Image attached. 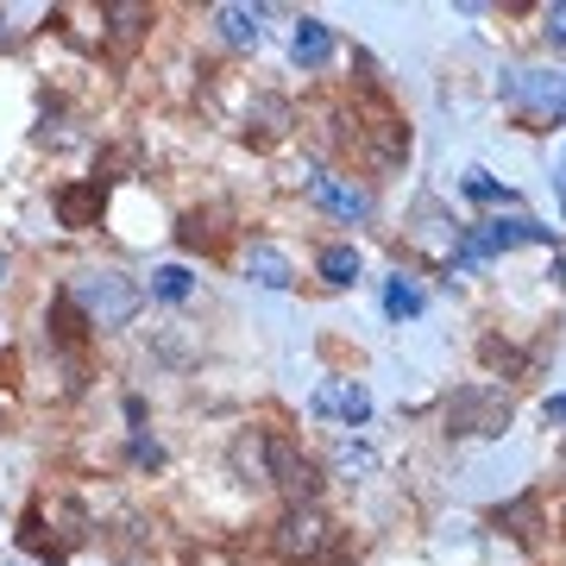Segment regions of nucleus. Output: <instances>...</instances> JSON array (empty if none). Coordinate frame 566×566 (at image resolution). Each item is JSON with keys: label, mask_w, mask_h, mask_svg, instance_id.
Masks as SVG:
<instances>
[{"label": "nucleus", "mask_w": 566, "mask_h": 566, "mask_svg": "<svg viewBox=\"0 0 566 566\" xmlns=\"http://www.w3.org/2000/svg\"><path fill=\"white\" fill-rule=\"evenodd\" d=\"M322 277L327 283H359V252H353V245H322Z\"/></svg>", "instance_id": "18"}, {"label": "nucleus", "mask_w": 566, "mask_h": 566, "mask_svg": "<svg viewBox=\"0 0 566 566\" xmlns=\"http://www.w3.org/2000/svg\"><path fill=\"white\" fill-rule=\"evenodd\" d=\"M57 221L76 227V233L102 221V182H63L57 189Z\"/></svg>", "instance_id": "10"}, {"label": "nucleus", "mask_w": 566, "mask_h": 566, "mask_svg": "<svg viewBox=\"0 0 566 566\" xmlns=\"http://www.w3.org/2000/svg\"><path fill=\"white\" fill-rule=\"evenodd\" d=\"M315 416H346V422L359 428L371 416V397H365V385H322L315 390Z\"/></svg>", "instance_id": "12"}, {"label": "nucleus", "mask_w": 566, "mask_h": 566, "mask_svg": "<svg viewBox=\"0 0 566 566\" xmlns=\"http://www.w3.org/2000/svg\"><path fill=\"white\" fill-rule=\"evenodd\" d=\"M13 44V20H7V7H0V51Z\"/></svg>", "instance_id": "25"}, {"label": "nucleus", "mask_w": 566, "mask_h": 566, "mask_svg": "<svg viewBox=\"0 0 566 566\" xmlns=\"http://www.w3.org/2000/svg\"><path fill=\"white\" fill-rule=\"evenodd\" d=\"M497 523L510 528V535H516V542H535V535H542V497H516V504L510 510H497Z\"/></svg>", "instance_id": "16"}, {"label": "nucleus", "mask_w": 566, "mask_h": 566, "mask_svg": "<svg viewBox=\"0 0 566 566\" xmlns=\"http://www.w3.org/2000/svg\"><path fill=\"white\" fill-rule=\"evenodd\" d=\"M283 133H290V102L264 95L259 114H245V145H277Z\"/></svg>", "instance_id": "15"}, {"label": "nucleus", "mask_w": 566, "mask_h": 566, "mask_svg": "<svg viewBox=\"0 0 566 566\" xmlns=\"http://www.w3.org/2000/svg\"><path fill=\"white\" fill-rule=\"evenodd\" d=\"M290 57L303 63V70H327V57H334V32H327L322 20H303L296 25V39H290Z\"/></svg>", "instance_id": "14"}, {"label": "nucleus", "mask_w": 566, "mask_h": 566, "mask_svg": "<svg viewBox=\"0 0 566 566\" xmlns=\"http://www.w3.org/2000/svg\"><path fill=\"white\" fill-rule=\"evenodd\" d=\"M542 32H547V39H554V44H566V0H560V7H547V13H542Z\"/></svg>", "instance_id": "24"}, {"label": "nucleus", "mask_w": 566, "mask_h": 566, "mask_svg": "<svg viewBox=\"0 0 566 566\" xmlns=\"http://www.w3.org/2000/svg\"><path fill=\"white\" fill-rule=\"evenodd\" d=\"M102 25H107V44H114V51H133V44L145 39V25H151V7L114 0V7H102Z\"/></svg>", "instance_id": "9"}, {"label": "nucleus", "mask_w": 566, "mask_h": 566, "mask_svg": "<svg viewBox=\"0 0 566 566\" xmlns=\"http://www.w3.org/2000/svg\"><path fill=\"white\" fill-rule=\"evenodd\" d=\"M177 240H182V245H202V240H208V221H202V214H182Z\"/></svg>", "instance_id": "23"}, {"label": "nucleus", "mask_w": 566, "mask_h": 566, "mask_svg": "<svg viewBox=\"0 0 566 566\" xmlns=\"http://www.w3.org/2000/svg\"><path fill=\"white\" fill-rule=\"evenodd\" d=\"M0 283H7V252H0Z\"/></svg>", "instance_id": "28"}, {"label": "nucleus", "mask_w": 566, "mask_h": 566, "mask_svg": "<svg viewBox=\"0 0 566 566\" xmlns=\"http://www.w3.org/2000/svg\"><path fill=\"white\" fill-rule=\"evenodd\" d=\"M264 479L290 497V510L296 504H315V491H322V465L308 460L296 441H283V434H264Z\"/></svg>", "instance_id": "4"}, {"label": "nucleus", "mask_w": 566, "mask_h": 566, "mask_svg": "<svg viewBox=\"0 0 566 566\" xmlns=\"http://www.w3.org/2000/svg\"><path fill=\"white\" fill-rule=\"evenodd\" d=\"M547 416H560V422H566V397H554V403H547Z\"/></svg>", "instance_id": "27"}, {"label": "nucleus", "mask_w": 566, "mask_h": 566, "mask_svg": "<svg viewBox=\"0 0 566 566\" xmlns=\"http://www.w3.org/2000/svg\"><path fill=\"white\" fill-rule=\"evenodd\" d=\"M327 547H334V523H327V510H322V504L283 510L277 528H271V554H277V560H290V566L322 560Z\"/></svg>", "instance_id": "2"}, {"label": "nucleus", "mask_w": 566, "mask_h": 566, "mask_svg": "<svg viewBox=\"0 0 566 566\" xmlns=\"http://www.w3.org/2000/svg\"><path fill=\"white\" fill-rule=\"evenodd\" d=\"M133 465H164V447L145 441V434H133Z\"/></svg>", "instance_id": "22"}, {"label": "nucleus", "mask_w": 566, "mask_h": 566, "mask_svg": "<svg viewBox=\"0 0 566 566\" xmlns=\"http://www.w3.org/2000/svg\"><path fill=\"white\" fill-rule=\"evenodd\" d=\"M214 32H221V44H259L264 39V25H259V7H233V0H227V7H214Z\"/></svg>", "instance_id": "13"}, {"label": "nucleus", "mask_w": 566, "mask_h": 566, "mask_svg": "<svg viewBox=\"0 0 566 566\" xmlns=\"http://www.w3.org/2000/svg\"><path fill=\"white\" fill-rule=\"evenodd\" d=\"M233 465L245 472V485L264 479V434H240V441H233Z\"/></svg>", "instance_id": "20"}, {"label": "nucleus", "mask_w": 566, "mask_h": 566, "mask_svg": "<svg viewBox=\"0 0 566 566\" xmlns=\"http://www.w3.org/2000/svg\"><path fill=\"white\" fill-rule=\"evenodd\" d=\"M504 95L516 107H528L535 120H566V76L560 70H510Z\"/></svg>", "instance_id": "5"}, {"label": "nucleus", "mask_w": 566, "mask_h": 566, "mask_svg": "<svg viewBox=\"0 0 566 566\" xmlns=\"http://www.w3.org/2000/svg\"><path fill=\"white\" fill-rule=\"evenodd\" d=\"M308 202L327 208V214H340V221H365V214H371V189L353 182V177L322 170V177H308Z\"/></svg>", "instance_id": "6"}, {"label": "nucleus", "mask_w": 566, "mask_h": 566, "mask_svg": "<svg viewBox=\"0 0 566 566\" xmlns=\"http://www.w3.org/2000/svg\"><path fill=\"white\" fill-rule=\"evenodd\" d=\"M510 390L504 385H460L447 397V434H504Z\"/></svg>", "instance_id": "3"}, {"label": "nucleus", "mask_w": 566, "mask_h": 566, "mask_svg": "<svg viewBox=\"0 0 566 566\" xmlns=\"http://www.w3.org/2000/svg\"><path fill=\"white\" fill-rule=\"evenodd\" d=\"M385 308L397 315V322H416V315L428 308V296H422V290H416L409 277H390V290H385Z\"/></svg>", "instance_id": "17"}, {"label": "nucleus", "mask_w": 566, "mask_h": 566, "mask_svg": "<svg viewBox=\"0 0 566 566\" xmlns=\"http://www.w3.org/2000/svg\"><path fill=\"white\" fill-rule=\"evenodd\" d=\"M359 139H365V151H371V164H378V170H397V164L409 158V126L397 120L390 107H378V114L359 126Z\"/></svg>", "instance_id": "7"}, {"label": "nucleus", "mask_w": 566, "mask_h": 566, "mask_svg": "<svg viewBox=\"0 0 566 566\" xmlns=\"http://www.w3.org/2000/svg\"><path fill=\"white\" fill-rule=\"evenodd\" d=\"M465 196H472V202H510V189L497 177H491V170H465V182H460Z\"/></svg>", "instance_id": "21"}, {"label": "nucleus", "mask_w": 566, "mask_h": 566, "mask_svg": "<svg viewBox=\"0 0 566 566\" xmlns=\"http://www.w3.org/2000/svg\"><path fill=\"white\" fill-rule=\"evenodd\" d=\"M479 233V245L485 252H510V245H554V227H542V221H528V214H497V221H485V227H472Z\"/></svg>", "instance_id": "8"}, {"label": "nucleus", "mask_w": 566, "mask_h": 566, "mask_svg": "<svg viewBox=\"0 0 566 566\" xmlns=\"http://www.w3.org/2000/svg\"><path fill=\"white\" fill-rule=\"evenodd\" d=\"M245 271H252V283H264V290H290L296 283V264H290V252H277V245H245Z\"/></svg>", "instance_id": "11"}, {"label": "nucleus", "mask_w": 566, "mask_h": 566, "mask_svg": "<svg viewBox=\"0 0 566 566\" xmlns=\"http://www.w3.org/2000/svg\"><path fill=\"white\" fill-rule=\"evenodd\" d=\"M70 303H76V315L88 327H102V334H114V327H126L133 315H139L145 290L133 277H120V271H88V277H76L70 290H63Z\"/></svg>", "instance_id": "1"}, {"label": "nucleus", "mask_w": 566, "mask_h": 566, "mask_svg": "<svg viewBox=\"0 0 566 566\" xmlns=\"http://www.w3.org/2000/svg\"><path fill=\"white\" fill-rule=\"evenodd\" d=\"M554 189H560V208H566V158H560V170H554Z\"/></svg>", "instance_id": "26"}, {"label": "nucleus", "mask_w": 566, "mask_h": 566, "mask_svg": "<svg viewBox=\"0 0 566 566\" xmlns=\"http://www.w3.org/2000/svg\"><path fill=\"white\" fill-rule=\"evenodd\" d=\"M196 290V277L182 271V264H164V271H151V296H164V303H182Z\"/></svg>", "instance_id": "19"}]
</instances>
